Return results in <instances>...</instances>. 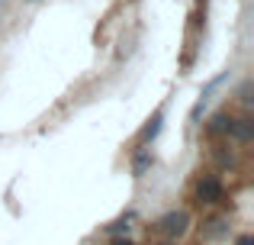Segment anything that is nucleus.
Segmentation results:
<instances>
[{
    "label": "nucleus",
    "mask_w": 254,
    "mask_h": 245,
    "mask_svg": "<svg viewBox=\"0 0 254 245\" xmlns=\"http://www.w3.org/2000/svg\"><path fill=\"white\" fill-rule=\"evenodd\" d=\"M196 197L203 203L222 200V184H219V177H203V181H199V187H196Z\"/></svg>",
    "instance_id": "nucleus-1"
},
{
    "label": "nucleus",
    "mask_w": 254,
    "mask_h": 245,
    "mask_svg": "<svg viewBox=\"0 0 254 245\" xmlns=\"http://www.w3.org/2000/svg\"><path fill=\"white\" fill-rule=\"evenodd\" d=\"M187 226H190V216H187L184 210H180V213H168V216L161 220V229H164L168 236H184Z\"/></svg>",
    "instance_id": "nucleus-2"
},
{
    "label": "nucleus",
    "mask_w": 254,
    "mask_h": 245,
    "mask_svg": "<svg viewBox=\"0 0 254 245\" xmlns=\"http://www.w3.org/2000/svg\"><path fill=\"white\" fill-rule=\"evenodd\" d=\"M232 132H235L242 142H248V139L254 136V126H251V120L245 116V120H238V123H232Z\"/></svg>",
    "instance_id": "nucleus-3"
},
{
    "label": "nucleus",
    "mask_w": 254,
    "mask_h": 245,
    "mask_svg": "<svg viewBox=\"0 0 254 245\" xmlns=\"http://www.w3.org/2000/svg\"><path fill=\"white\" fill-rule=\"evenodd\" d=\"M209 132H216V136H219V132H232V120H229L225 113H216V116H212Z\"/></svg>",
    "instance_id": "nucleus-4"
},
{
    "label": "nucleus",
    "mask_w": 254,
    "mask_h": 245,
    "mask_svg": "<svg viewBox=\"0 0 254 245\" xmlns=\"http://www.w3.org/2000/svg\"><path fill=\"white\" fill-rule=\"evenodd\" d=\"M158 129H161V113H155V116H151V123L145 126V132H142V142H148V139L155 136Z\"/></svg>",
    "instance_id": "nucleus-5"
},
{
    "label": "nucleus",
    "mask_w": 254,
    "mask_h": 245,
    "mask_svg": "<svg viewBox=\"0 0 254 245\" xmlns=\"http://www.w3.org/2000/svg\"><path fill=\"white\" fill-rule=\"evenodd\" d=\"M145 168H148V155H138L135 158V174H142Z\"/></svg>",
    "instance_id": "nucleus-6"
},
{
    "label": "nucleus",
    "mask_w": 254,
    "mask_h": 245,
    "mask_svg": "<svg viewBox=\"0 0 254 245\" xmlns=\"http://www.w3.org/2000/svg\"><path fill=\"white\" fill-rule=\"evenodd\" d=\"M235 245H254V239H251V236H242V239H238Z\"/></svg>",
    "instance_id": "nucleus-7"
},
{
    "label": "nucleus",
    "mask_w": 254,
    "mask_h": 245,
    "mask_svg": "<svg viewBox=\"0 0 254 245\" xmlns=\"http://www.w3.org/2000/svg\"><path fill=\"white\" fill-rule=\"evenodd\" d=\"M113 245H132V242H129V239H116Z\"/></svg>",
    "instance_id": "nucleus-8"
},
{
    "label": "nucleus",
    "mask_w": 254,
    "mask_h": 245,
    "mask_svg": "<svg viewBox=\"0 0 254 245\" xmlns=\"http://www.w3.org/2000/svg\"><path fill=\"white\" fill-rule=\"evenodd\" d=\"M26 3H39V0H26Z\"/></svg>",
    "instance_id": "nucleus-9"
}]
</instances>
